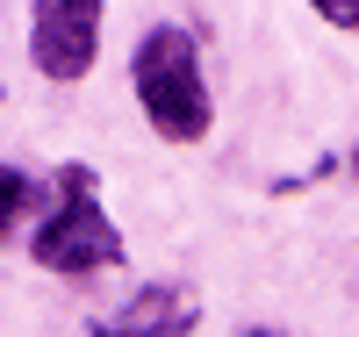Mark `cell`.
Masks as SVG:
<instances>
[{
  "instance_id": "8992f818",
  "label": "cell",
  "mask_w": 359,
  "mask_h": 337,
  "mask_svg": "<svg viewBox=\"0 0 359 337\" xmlns=\"http://www.w3.org/2000/svg\"><path fill=\"white\" fill-rule=\"evenodd\" d=\"M316 15L331 29H359V0H316Z\"/></svg>"
},
{
  "instance_id": "6da1fadb",
  "label": "cell",
  "mask_w": 359,
  "mask_h": 337,
  "mask_svg": "<svg viewBox=\"0 0 359 337\" xmlns=\"http://www.w3.org/2000/svg\"><path fill=\"white\" fill-rule=\"evenodd\" d=\"M130 86H137V108L151 115V130L165 144H201L208 122H216V101H208V79H201V50L187 29H151L130 57Z\"/></svg>"
},
{
  "instance_id": "3957f363",
  "label": "cell",
  "mask_w": 359,
  "mask_h": 337,
  "mask_svg": "<svg viewBox=\"0 0 359 337\" xmlns=\"http://www.w3.org/2000/svg\"><path fill=\"white\" fill-rule=\"evenodd\" d=\"M29 57L43 79H86L101 57V0H36Z\"/></svg>"
},
{
  "instance_id": "52a82bcc",
  "label": "cell",
  "mask_w": 359,
  "mask_h": 337,
  "mask_svg": "<svg viewBox=\"0 0 359 337\" xmlns=\"http://www.w3.org/2000/svg\"><path fill=\"white\" fill-rule=\"evenodd\" d=\"M352 187H359V144H352Z\"/></svg>"
},
{
  "instance_id": "277c9868",
  "label": "cell",
  "mask_w": 359,
  "mask_h": 337,
  "mask_svg": "<svg viewBox=\"0 0 359 337\" xmlns=\"http://www.w3.org/2000/svg\"><path fill=\"white\" fill-rule=\"evenodd\" d=\"M194 316H201V309H194L180 287H144L130 309L115 316V330H123V337H187Z\"/></svg>"
},
{
  "instance_id": "ba28073f",
  "label": "cell",
  "mask_w": 359,
  "mask_h": 337,
  "mask_svg": "<svg viewBox=\"0 0 359 337\" xmlns=\"http://www.w3.org/2000/svg\"><path fill=\"white\" fill-rule=\"evenodd\" d=\"M94 337H123V330H115V323H101V330H94Z\"/></svg>"
},
{
  "instance_id": "5b68a950",
  "label": "cell",
  "mask_w": 359,
  "mask_h": 337,
  "mask_svg": "<svg viewBox=\"0 0 359 337\" xmlns=\"http://www.w3.org/2000/svg\"><path fill=\"white\" fill-rule=\"evenodd\" d=\"M29 201H36V179H29L22 165H0V244L15 237V223L29 216Z\"/></svg>"
},
{
  "instance_id": "7a4b0ae2",
  "label": "cell",
  "mask_w": 359,
  "mask_h": 337,
  "mask_svg": "<svg viewBox=\"0 0 359 337\" xmlns=\"http://www.w3.org/2000/svg\"><path fill=\"white\" fill-rule=\"evenodd\" d=\"M29 252H36L43 273H108L123 266V237L115 223L101 216V194H94V165H65L57 172V194H50V216L43 230L29 237Z\"/></svg>"
},
{
  "instance_id": "9c48e42d",
  "label": "cell",
  "mask_w": 359,
  "mask_h": 337,
  "mask_svg": "<svg viewBox=\"0 0 359 337\" xmlns=\"http://www.w3.org/2000/svg\"><path fill=\"white\" fill-rule=\"evenodd\" d=\"M245 337H280V330H245Z\"/></svg>"
}]
</instances>
